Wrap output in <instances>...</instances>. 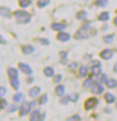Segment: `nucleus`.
<instances>
[{"instance_id": "nucleus-1", "label": "nucleus", "mask_w": 117, "mask_h": 121, "mask_svg": "<svg viewBox=\"0 0 117 121\" xmlns=\"http://www.w3.org/2000/svg\"><path fill=\"white\" fill-rule=\"evenodd\" d=\"M93 31L94 29L92 28L89 24H84L74 34V39L77 41L89 39L93 35Z\"/></svg>"}, {"instance_id": "nucleus-2", "label": "nucleus", "mask_w": 117, "mask_h": 121, "mask_svg": "<svg viewBox=\"0 0 117 121\" xmlns=\"http://www.w3.org/2000/svg\"><path fill=\"white\" fill-rule=\"evenodd\" d=\"M14 17L17 23H19L21 25H26L28 23H30L32 20V15L28 11L26 10H15L14 13Z\"/></svg>"}, {"instance_id": "nucleus-3", "label": "nucleus", "mask_w": 117, "mask_h": 121, "mask_svg": "<svg viewBox=\"0 0 117 121\" xmlns=\"http://www.w3.org/2000/svg\"><path fill=\"white\" fill-rule=\"evenodd\" d=\"M99 104V99L97 97H91L88 98L86 101L84 102V108L86 111H89L91 109H94Z\"/></svg>"}, {"instance_id": "nucleus-4", "label": "nucleus", "mask_w": 117, "mask_h": 121, "mask_svg": "<svg viewBox=\"0 0 117 121\" xmlns=\"http://www.w3.org/2000/svg\"><path fill=\"white\" fill-rule=\"evenodd\" d=\"M32 105L31 102L27 100H24L19 107V115L20 117H25L29 115L32 111Z\"/></svg>"}, {"instance_id": "nucleus-5", "label": "nucleus", "mask_w": 117, "mask_h": 121, "mask_svg": "<svg viewBox=\"0 0 117 121\" xmlns=\"http://www.w3.org/2000/svg\"><path fill=\"white\" fill-rule=\"evenodd\" d=\"M105 92V87L102 85V83L99 81H95L93 86L91 87V93L94 95H101Z\"/></svg>"}, {"instance_id": "nucleus-6", "label": "nucleus", "mask_w": 117, "mask_h": 121, "mask_svg": "<svg viewBox=\"0 0 117 121\" xmlns=\"http://www.w3.org/2000/svg\"><path fill=\"white\" fill-rule=\"evenodd\" d=\"M113 55H114V52H113V50L109 49V48L103 50L102 52H100V53H99L100 58L105 60H110L111 59H113Z\"/></svg>"}, {"instance_id": "nucleus-7", "label": "nucleus", "mask_w": 117, "mask_h": 121, "mask_svg": "<svg viewBox=\"0 0 117 121\" xmlns=\"http://www.w3.org/2000/svg\"><path fill=\"white\" fill-rule=\"evenodd\" d=\"M18 68L24 74H25L27 76L32 75V73H33V71L31 68V66L27 63H24V62H19L18 63Z\"/></svg>"}, {"instance_id": "nucleus-8", "label": "nucleus", "mask_w": 117, "mask_h": 121, "mask_svg": "<svg viewBox=\"0 0 117 121\" xmlns=\"http://www.w3.org/2000/svg\"><path fill=\"white\" fill-rule=\"evenodd\" d=\"M44 119V116L41 115V112L39 109H33L30 113V121H41Z\"/></svg>"}, {"instance_id": "nucleus-9", "label": "nucleus", "mask_w": 117, "mask_h": 121, "mask_svg": "<svg viewBox=\"0 0 117 121\" xmlns=\"http://www.w3.org/2000/svg\"><path fill=\"white\" fill-rule=\"evenodd\" d=\"M56 39L58 41L61 42V43H67V42H69L71 39V35L67 32L61 31V32L58 33V35H56Z\"/></svg>"}, {"instance_id": "nucleus-10", "label": "nucleus", "mask_w": 117, "mask_h": 121, "mask_svg": "<svg viewBox=\"0 0 117 121\" xmlns=\"http://www.w3.org/2000/svg\"><path fill=\"white\" fill-rule=\"evenodd\" d=\"M65 92H66V88H65V86L63 85V84L59 83V84H57V86L54 88V93H55L58 97H60V98L65 96Z\"/></svg>"}, {"instance_id": "nucleus-11", "label": "nucleus", "mask_w": 117, "mask_h": 121, "mask_svg": "<svg viewBox=\"0 0 117 121\" xmlns=\"http://www.w3.org/2000/svg\"><path fill=\"white\" fill-rule=\"evenodd\" d=\"M51 28L53 31L61 32V31H64L66 29L67 25L64 23H61V22H55V23H52L51 25Z\"/></svg>"}, {"instance_id": "nucleus-12", "label": "nucleus", "mask_w": 117, "mask_h": 121, "mask_svg": "<svg viewBox=\"0 0 117 121\" xmlns=\"http://www.w3.org/2000/svg\"><path fill=\"white\" fill-rule=\"evenodd\" d=\"M0 15L3 18H11L12 17V10L7 6H1L0 7Z\"/></svg>"}, {"instance_id": "nucleus-13", "label": "nucleus", "mask_w": 117, "mask_h": 121, "mask_svg": "<svg viewBox=\"0 0 117 121\" xmlns=\"http://www.w3.org/2000/svg\"><path fill=\"white\" fill-rule=\"evenodd\" d=\"M41 91V87H39V86H33L32 88H31L30 90H29L28 95H29L30 98L34 99V98H36V97H38L39 95H40Z\"/></svg>"}, {"instance_id": "nucleus-14", "label": "nucleus", "mask_w": 117, "mask_h": 121, "mask_svg": "<svg viewBox=\"0 0 117 121\" xmlns=\"http://www.w3.org/2000/svg\"><path fill=\"white\" fill-rule=\"evenodd\" d=\"M21 50H22V52L24 54L30 55L32 53H33V52L35 51V48L32 45V44H24V45H22Z\"/></svg>"}, {"instance_id": "nucleus-15", "label": "nucleus", "mask_w": 117, "mask_h": 121, "mask_svg": "<svg viewBox=\"0 0 117 121\" xmlns=\"http://www.w3.org/2000/svg\"><path fill=\"white\" fill-rule=\"evenodd\" d=\"M104 99L106 102V104L110 105V104H113L116 102V97L114 94H113L111 92H106L104 96Z\"/></svg>"}, {"instance_id": "nucleus-16", "label": "nucleus", "mask_w": 117, "mask_h": 121, "mask_svg": "<svg viewBox=\"0 0 117 121\" xmlns=\"http://www.w3.org/2000/svg\"><path fill=\"white\" fill-rule=\"evenodd\" d=\"M6 72H7V75L9 77V79L18 78V75H19L18 70H17L16 68H15V67H8Z\"/></svg>"}, {"instance_id": "nucleus-17", "label": "nucleus", "mask_w": 117, "mask_h": 121, "mask_svg": "<svg viewBox=\"0 0 117 121\" xmlns=\"http://www.w3.org/2000/svg\"><path fill=\"white\" fill-rule=\"evenodd\" d=\"M102 74L101 65H95L91 67V76L92 77H99Z\"/></svg>"}, {"instance_id": "nucleus-18", "label": "nucleus", "mask_w": 117, "mask_h": 121, "mask_svg": "<svg viewBox=\"0 0 117 121\" xmlns=\"http://www.w3.org/2000/svg\"><path fill=\"white\" fill-rule=\"evenodd\" d=\"M43 74L48 78H53V76L55 75V71L51 66H46L43 69Z\"/></svg>"}, {"instance_id": "nucleus-19", "label": "nucleus", "mask_w": 117, "mask_h": 121, "mask_svg": "<svg viewBox=\"0 0 117 121\" xmlns=\"http://www.w3.org/2000/svg\"><path fill=\"white\" fill-rule=\"evenodd\" d=\"M89 67L86 65H81L79 68H78V73H79V76L81 78H86L88 75V72H89Z\"/></svg>"}, {"instance_id": "nucleus-20", "label": "nucleus", "mask_w": 117, "mask_h": 121, "mask_svg": "<svg viewBox=\"0 0 117 121\" xmlns=\"http://www.w3.org/2000/svg\"><path fill=\"white\" fill-rule=\"evenodd\" d=\"M97 19L101 22H107L108 20H110V13L108 11H103L99 14Z\"/></svg>"}, {"instance_id": "nucleus-21", "label": "nucleus", "mask_w": 117, "mask_h": 121, "mask_svg": "<svg viewBox=\"0 0 117 121\" xmlns=\"http://www.w3.org/2000/svg\"><path fill=\"white\" fill-rule=\"evenodd\" d=\"M87 16H88V14L86 10H80L77 13L76 15V18L78 21H84L87 20Z\"/></svg>"}, {"instance_id": "nucleus-22", "label": "nucleus", "mask_w": 117, "mask_h": 121, "mask_svg": "<svg viewBox=\"0 0 117 121\" xmlns=\"http://www.w3.org/2000/svg\"><path fill=\"white\" fill-rule=\"evenodd\" d=\"M10 85L15 91H19V88H20V80L18 78L10 79Z\"/></svg>"}, {"instance_id": "nucleus-23", "label": "nucleus", "mask_w": 117, "mask_h": 121, "mask_svg": "<svg viewBox=\"0 0 117 121\" xmlns=\"http://www.w3.org/2000/svg\"><path fill=\"white\" fill-rule=\"evenodd\" d=\"M94 82H95V81H94V80H93V77L91 76V77H89V78H87V79L84 81L82 86H83L84 89L88 90V89H91V87L93 86Z\"/></svg>"}, {"instance_id": "nucleus-24", "label": "nucleus", "mask_w": 117, "mask_h": 121, "mask_svg": "<svg viewBox=\"0 0 117 121\" xmlns=\"http://www.w3.org/2000/svg\"><path fill=\"white\" fill-rule=\"evenodd\" d=\"M114 36H115V34H109V35H106L103 37V42L106 44H110L112 43L113 40H114Z\"/></svg>"}, {"instance_id": "nucleus-25", "label": "nucleus", "mask_w": 117, "mask_h": 121, "mask_svg": "<svg viewBox=\"0 0 117 121\" xmlns=\"http://www.w3.org/2000/svg\"><path fill=\"white\" fill-rule=\"evenodd\" d=\"M108 89H115L117 88V81L115 79H107L106 82L105 83Z\"/></svg>"}, {"instance_id": "nucleus-26", "label": "nucleus", "mask_w": 117, "mask_h": 121, "mask_svg": "<svg viewBox=\"0 0 117 121\" xmlns=\"http://www.w3.org/2000/svg\"><path fill=\"white\" fill-rule=\"evenodd\" d=\"M18 4L22 8H28L32 5V0H18Z\"/></svg>"}, {"instance_id": "nucleus-27", "label": "nucleus", "mask_w": 117, "mask_h": 121, "mask_svg": "<svg viewBox=\"0 0 117 121\" xmlns=\"http://www.w3.org/2000/svg\"><path fill=\"white\" fill-rule=\"evenodd\" d=\"M67 97H68L69 100L70 101V102H73V103H76L79 99V94L77 93V92H72L70 94H69Z\"/></svg>"}, {"instance_id": "nucleus-28", "label": "nucleus", "mask_w": 117, "mask_h": 121, "mask_svg": "<svg viewBox=\"0 0 117 121\" xmlns=\"http://www.w3.org/2000/svg\"><path fill=\"white\" fill-rule=\"evenodd\" d=\"M24 93H22V92H16L15 95L13 96V100L15 103H20L24 99Z\"/></svg>"}, {"instance_id": "nucleus-29", "label": "nucleus", "mask_w": 117, "mask_h": 121, "mask_svg": "<svg viewBox=\"0 0 117 121\" xmlns=\"http://www.w3.org/2000/svg\"><path fill=\"white\" fill-rule=\"evenodd\" d=\"M59 55L61 57V60H63V64H66L67 63V60H68V55H69V51H61L59 52Z\"/></svg>"}, {"instance_id": "nucleus-30", "label": "nucleus", "mask_w": 117, "mask_h": 121, "mask_svg": "<svg viewBox=\"0 0 117 121\" xmlns=\"http://www.w3.org/2000/svg\"><path fill=\"white\" fill-rule=\"evenodd\" d=\"M48 97H49L48 94H43V95H41V96L39 98L38 103H39L40 106H43V105L47 104V102L49 100V98H48Z\"/></svg>"}, {"instance_id": "nucleus-31", "label": "nucleus", "mask_w": 117, "mask_h": 121, "mask_svg": "<svg viewBox=\"0 0 117 121\" xmlns=\"http://www.w3.org/2000/svg\"><path fill=\"white\" fill-rule=\"evenodd\" d=\"M68 69L72 72H75L78 69V63L77 61H71L68 64Z\"/></svg>"}, {"instance_id": "nucleus-32", "label": "nucleus", "mask_w": 117, "mask_h": 121, "mask_svg": "<svg viewBox=\"0 0 117 121\" xmlns=\"http://www.w3.org/2000/svg\"><path fill=\"white\" fill-rule=\"evenodd\" d=\"M109 5V0H97L96 1V5L97 7L105 8Z\"/></svg>"}, {"instance_id": "nucleus-33", "label": "nucleus", "mask_w": 117, "mask_h": 121, "mask_svg": "<svg viewBox=\"0 0 117 121\" xmlns=\"http://www.w3.org/2000/svg\"><path fill=\"white\" fill-rule=\"evenodd\" d=\"M50 3H51V0H38L36 4L39 8H44L47 5H50Z\"/></svg>"}, {"instance_id": "nucleus-34", "label": "nucleus", "mask_w": 117, "mask_h": 121, "mask_svg": "<svg viewBox=\"0 0 117 121\" xmlns=\"http://www.w3.org/2000/svg\"><path fill=\"white\" fill-rule=\"evenodd\" d=\"M18 109H19V107H18L17 104H15V102L13 103V104H10L9 106L7 107V108H6V110H7L8 113H14V112L17 111Z\"/></svg>"}, {"instance_id": "nucleus-35", "label": "nucleus", "mask_w": 117, "mask_h": 121, "mask_svg": "<svg viewBox=\"0 0 117 121\" xmlns=\"http://www.w3.org/2000/svg\"><path fill=\"white\" fill-rule=\"evenodd\" d=\"M8 106H9V105H8L7 100H6L5 99H4V98H1V100H0V108H1V110L6 109Z\"/></svg>"}, {"instance_id": "nucleus-36", "label": "nucleus", "mask_w": 117, "mask_h": 121, "mask_svg": "<svg viewBox=\"0 0 117 121\" xmlns=\"http://www.w3.org/2000/svg\"><path fill=\"white\" fill-rule=\"evenodd\" d=\"M62 75L61 74H56V75L53 76V82L56 83V84H59L61 83V81H62Z\"/></svg>"}, {"instance_id": "nucleus-37", "label": "nucleus", "mask_w": 117, "mask_h": 121, "mask_svg": "<svg viewBox=\"0 0 117 121\" xmlns=\"http://www.w3.org/2000/svg\"><path fill=\"white\" fill-rule=\"evenodd\" d=\"M67 120L68 121H81L82 118L79 115H73V116L68 117Z\"/></svg>"}, {"instance_id": "nucleus-38", "label": "nucleus", "mask_w": 117, "mask_h": 121, "mask_svg": "<svg viewBox=\"0 0 117 121\" xmlns=\"http://www.w3.org/2000/svg\"><path fill=\"white\" fill-rule=\"evenodd\" d=\"M95 65H102V63H101V61H100V60H91L89 62H88V64H87V66H88V67H90V68H91L92 66H95Z\"/></svg>"}, {"instance_id": "nucleus-39", "label": "nucleus", "mask_w": 117, "mask_h": 121, "mask_svg": "<svg viewBox=\"0 0 117 121\" xmlns=\"http://www.w3.org/2000/svg\"><path fill=\"white\" fill-rule=\"evenodd\" d=\"M107 74H105V73H102L101 75L99 76V81L101 82V83H105L107 81Z\"/></svg>"}, {"instance_id": "nucleus-40", "label": "nucleus", "mask_w": 117, "mask_h": 121, "mask_svg": "<svg viewBox=\"0 0 117 121\" xmlns=\"http://www.w3.org/2000/svg\"><path fill=\"white\" fill-rule=\"evenodd\" d=\"M39 42L41 43V44H42L43 46H47L50 44V41L48 40L47 38H40Z\"/></svg>"}, {"instance_id": "nucleus-41", "label": "nucleus", "mask_w": 117, "mask_h": 121, "mask_svg": "<svg viewBox=\"0 0 117 121\" xmlns=\"http://www.w3.org/2000/svg\"><path fill=\"white\" fill-rule=\"evenodd\" d=\"M6 88L4 87V86H1L0 87V97L1 98H4L5 96V94H6Z\"/></svg>"}, {"instance_id": "nucleus-42", "label": "nucleus", "mask_w": 117, "mask_h": 121, "mask_svg": "<svg viewBox=\"0 0 117 121\" xmlns=\"http://www.w3.org/2000/svg\"><path fill=\"white\" fill-rule=\"evenodd\" d=\"M34 81V78L32 77V75L30 76H27V78H26V83L28 84V85H31V84H32V82Z\"/></svg>"}, {"instance_id": "nucleus-43", "label": "nucleus", "mask_w": 117, "mask_h": 121, "mask_svg": "<svg viewBox=\"0 0 117 121\" xmlns=\"http://www.w3.org/2000/svg\"><path fill=\"white\" fill-rule=\"evenodd\" d=\"M69 99H68V97H61V104H63V105H68L69 104Z\"/></svg>"}, {"instance_id": "nucleus-44", "label": "nucleus", "mask_w": 117, "mask_h": 121, "mask_svg": "<svg viewBox=\"0 0 117 121\" xmlns=\"http://www.w3.org/2000/svg\"><path fill=\"white\" fill-rule=\"evenodd\" d=\"M113 71L114 73H117V62H115L114 64H113Z\"/></svg>"}, {"instance_id": "nucleus-45", "label": "nucleus", "mask_w": 117, "mask_h": 121, "mask_svg": "<svg viewBox=\"0 0 117 121\" xmlns=\"http://www.w3.org/2000/svg\"><path fill=\"white\" fill-rule=\"evenodd\" d=\"M0 41H1V43H2V44H5V43H6L5 40H4V36L3 35L0 36Z\"/></svg>"}, {"instance_id": "nucleus-46", "label": "nucleus", "mask_w": 117, "mask_h": 121, "mask_svg": "<svg viewBox=\"0 0 117 121\" xmlns=\"http://www.w3.org/2000/svg\"><path fill=\"white\" fill-rule=\"evenodd\" d=\"M36 104H37V102H36L35 100H33V101H32V102H31V105H32V108H35Z\"/></svg>"}, {"instance_id": "nucleus-47", "label": "nucleus", "mask_w": 117, "mask_h": 121, "mask_svg": "<svg viewBox=\"0 0 117 121\" xmlns=\"http://www.w3.org/2000/svg\"><path fill=\"white\" fill-rule=\"evenodd\" d=\"M105 112L107 113V114H110V113H111V108H105Z\"/></svg>"}, {"instance_id": "nucleus-48", "label": "nucleus", "mask_w": 117, "mask_h": 121, "mask_svg": "<svg viewBox=\"0 0 117 121\" xmlns=\"http://www.w3.org/2000/svg\"><path fill=\"white\" fill-rule=\"evenodd\" d=\"M113 25H115V26H117V16H115L114 19H113Z\"/></svg>"}, {"instance_id": "nucleus-49", "label": "nucleus", "mask_w": 117, "mask_h": 121, "mask_svg": "<svg viewBox=\"0 0 117 121\" xmlns=\"http://www.w3.org/2000/svg\"><path fill=\"white\" fill-rule=\"evenodd\" d=\"M115 108H116V109H117V101H116V102H115Z\"/></svg>"}]
</instances>
